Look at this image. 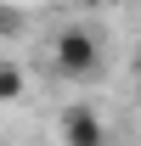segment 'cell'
I'll list each match as a JSON object with an SVG mask.
<instances>
[{
    "instance_id": "cell-1",
    "label": "cell",
    "mask_w": 141,
    "mask_h": 146,
    "mask_svg": "<svg viewBox=\"0 0 141 146\" xmlns=\"http://www.w3.org/2000/svg\"><path fill=\"white\" fill-rule=\"evenodd\" d=\"M51 68L62 79H90V73L102 68V45H96V34H90L85 23H68L51 39Z\"/></svg>"
},
{
    "instance_id": "cell-2",
    "label": "cell",
    "mask_w": 141,
    "mask_h": 146,
    "mask_svg": "<svg viewBox=\"0 0 141 146\" xmlns=\"http://www.w3.org/2000/svg\"><path fill=\"white\" fill-rule=\"evenodd\" d=\"M62 146H107V129H102V118H96L85 101H73V107L62 112Z\"/></svg>"
},
{
    "instance_id": "cell-3",
    "label": "cell",
    "mask_w": 141,
    "mask_h": 146,
    "mask_svg": "<svg viewBox=\"0 0 141 146\" xmlns=\"http://www.w3.org/2000/svg\"><path fill=\"white\" fill-rule=\"evenodd\" d=\"M17 96H23V68L0 62V101H17Z\"/></svg>"
},
{
    "instance_id": "cell-4",
    "label": "cell",
    "mask_w": 141,
    "mask_h": 146,
    "mask_svg": "<svg viewBox=\"0 0 141 146\" xmlns=\"http://www.w3.org/2000/svg\"><path fill=\"white\" fill-rule=\"evenodd\" d=\"M79 6H107V0H79Z\"/></svg>"
}]
</instances>
